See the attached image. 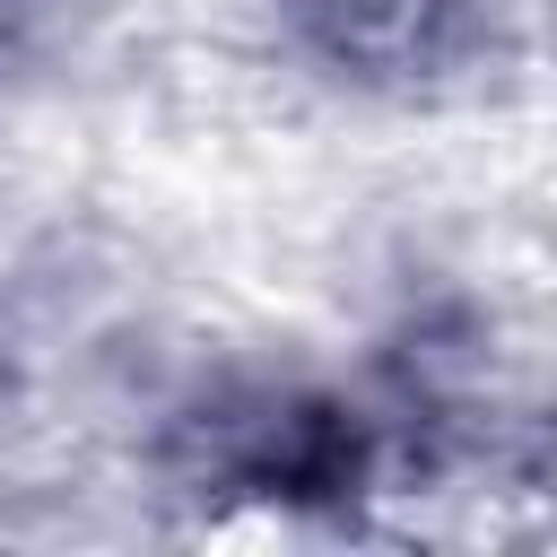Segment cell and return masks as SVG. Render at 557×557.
<instances>
[{
  "label": "cell",
  "instance_id": "cell-1",
  "mask_svg": "<svg viewBox=\"0 0 557 557\" xmlns=\"http://www.w3.org/2000/svg\"><path fill=\"white\" fill-rule=\"evenodd\" d=\"M287 26L339 78L418 87L487 44V0H287Z\"/></svg>",
  "mask_w": 557,
  "mask_h": 557
}]
</instances>
